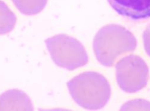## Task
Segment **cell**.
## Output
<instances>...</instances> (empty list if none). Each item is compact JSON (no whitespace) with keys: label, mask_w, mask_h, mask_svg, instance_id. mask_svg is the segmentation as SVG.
Returning a JSON list of instances; mask_svg holds the SVG:
<instances>
[{"label":"cell","mask_w":150,"mask_h":111,"mask_svg":"<svg viewBox=\"0 0 150 111\" xmlns=\"http://www.w3.org/2000/svg\"><path fill=\"white\" fill-rule=\"evenodd\" d=\"M149 68L139 56L129 55L120 59L115 66L117 84L123 91L134 93L143 89L147 84Z\"/></svg>","instance_id":"cell-4"},{"label":"cell","mask_w":150,"mask_h":111,"mask_svg":"<svg viewBox=\"0 0 150 111\" xmlns=\"http://www.w3.org/2000/svg\"><path fill=\"white\" fill-rule=\"evenodd\" d=\"M67 85L74 101L85 109H100L111 98L109 82L102 74L95 71L82 73L71 79Z\"/></svg>","instance_id":"cell-2"},{"label":"cell","mask_w":150,"mask_h":111,"mask_svg":"<svg viewBox=\"0 0 150 111\" xmlns=\"http://www.w3.org/2000/svg\"><path fill=\"white\" fill-rule=\"evenodd\" d=\"M142 39L145 51L150 57V24L146 26L144 31Z\"/></svg>","instance_id":"cell-10"},{"label":"cell","mask_w":150,"mask_h":111,"mask_svg":"<svg viewBox=\"0 0 150 111\" xmlns=\"http://www.w3.org/2000/svg\"><path fill=\"white\" fill-rule=\"evenodd\" d=\"M45 44L52 61L59 67L73 71L87 64V52L76 38L59 34L45 40Z\"/></svg>","instance_id":"cell-3"},{"label":"cell","mask_w":150,"mask_h":111,"mask_svg":"<svg viewBox=\"0 0 150 111\" xmlns=\"http://www.w3.org/2000/svg\"><path fill=\"white\" fill-rule=\"evenodd\" d=\"M16 22V15L4 1L0 0V35L11 32Z\"/></svg>","instance_id":"cell-7"},{"label":"cell","mask_w":150,"mask_h":111,"mask_svg":"<svg viewBox=\"0 0 150 111\" xmlns=\"http://www.w3.org/2000/svg\"><path fill=\"white\" fill-rule=\"evenodd\" d=\"M121 110H150V102L143 99H136L125 103Z\"/></svg>","instance_id":"cell-9"},{"label":"cell","mask_w":150,"mask_h":111,"mask_svg":"<svg viewBox=\"0 0 150 111\" xmlns=\"http://www.w3.org/2000/svg\"><path fill=\"white\" fill-rule=\"evenodd\" d=\"M137 40L125 27L109 24L101 27L95 36L93 48L97 61L104 67H112L125 54L137 48Z\"/></svg>","instance_id":"cell-1"},{"label":"cell","mask_w":150,"mask_h":111,"mask_svg":"<svg viewBox=\"0 0 150 111\" xmlns=\"http://www.w3.org/2000/svg\"><path fill=\"white\" fill-rule=\"evenodd\" d=\"M111 8L119 15L138 21L150 18V0H107Z\"/></svg>","instance_id":"cell-5"},{"label":"cell","mask_w":150,"mask_h":111,"mask_svg":"<svg viewBox=\"0 0 150 111\" xmlns=\"http://www.w3.org/2000/svg\"><path fill=\"white\" fill-rule=\"evenodd\" d=\"M17 9L26 15H34L46 7L48 0H11Z\"/></svg>","instance_id":"cell-8"},{"label":"cell","mask_w":150,"mask_h":111,"mask_svg":"<svg viewBox=\"0 0 150 111\" xmlns=\"http://www.w3.org/2000/svg\"><path fill=\"white\" fill-rule=\"evenodd\" d=\"M34 109L32 101L28 95L22 90L11 89L0 94V111H31Z\"/></svg>","instance_id":"cell-6"}]
</instances>
